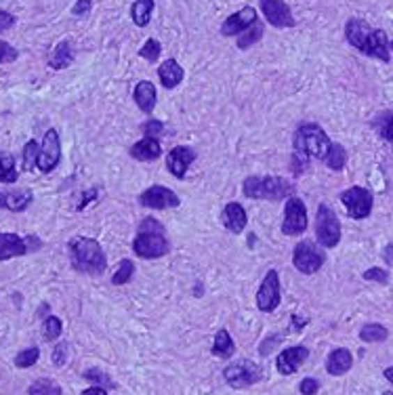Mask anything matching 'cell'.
I'll return each instance as SVG.
<instances>
[{
  "instance_id": "obj_1",
  "label": "cell",
  "mask_w": 393,
  "mask_h": 395,
  "mask_svg": "<svg viewBox=\"0 0 393 395\" xmlns=\"http://www.w3.org/2000/svg\"><path fill=\"white\" fill-rule=\"evenodd\" d=\"M345 36L349 40L351 47H355L360 53L380 59L383 63H389L391 55H389V40L387 34L383 30H374L370 28L366 22L362 20H349L345 26Z\"/></svg>"
},
{
  "instance_id": "obj_2",
  "label": "cell",
  "mask_w": 393,
  "mask_h": 395,
  "mask_svg": "<svg viewBox=\"0 0 393 395\" xmlns=\"http://www.w3.org/2000/svg\"><path fill=\"white\" fill-rule=\"evenodd\" d=\"M70 261L76 272L88 276H101L107 268V256L99 242L82 235L70 240Z\"/></svg>"
},
{
  "instance_id": "obj_3",
  "label": "cell",
  "mask_w": 393,
  "mask_h": 395,
  "mask_svg": "<svg viewBox=\"0 0 393 395\" xmlns=\"http://www.w3.org/2000/svg\"><path fill=\"white\" fill-rule=\"evenodd\" d=\"M133 250L141 258H160L171 250V244L164 235V227L156 219H146L139 225V231L133 240Z\"/></svg>"
},
{
  "instance_id": "obj_4",
  "label": "cell",
  "mask_w": 393,
  "mask_h": 395,
  "mask_svg": "<svg viewBox=\"0 0 393 395\" xmlns=\"http://www.w3.org/2000/svg\"><path fill=\"white\" fill-rule=\"evenodd\" d=\"M330 139L326 130L320 124H303L295 133V150L297 154L309 156V158H320L324 160L328 150H330Z\"/></svg>"
},
{
  "instance_id": "obj_5",
  "label": "cell",
  "mask_w": 393,
  "mask_h": 395,
  "mask_svg": "<svg viewBox=\"0 0 393 395\" xmlns=\"http://www.w3.org/2000/svg\"><path fill=\"white\" fill-rule=\"evenodd\" d=\"M242 189L252 200H280L288 194V183L280 177H248Z\"/></svg>"
},
{
  "instance_id": "obj_6",
  "label": "cell",
  "mask_w": 393,
  "mask_h": 395,
  "mask_svg": "<svg viewBox=\"0 0 393 395\" xmlns=\"http://www.w3.org/2000/svg\"><path fill=\"white\" fill-rule=\"evenodd\" d=\"M316 238L324 248H334L341 242V223L334 210L326 204H320L316 217Z\"/></svg>"
},
{
  "instance_id": "obj_7",
  "label": "cell",
  "mask_w": 393,
  "mask_h": 395,
  "mask_svg": "<svg viewBox=\"0 0 393 395\" xmlns=\"http://www.w3.org/2000/svg\"><path fill=\"white\" fill-rule=\"evenodd\" d=\"M324 252L314 244V242H299L295 246V252H293V263H295V268L305 274V276H311L316 272H320V268L324 265Z\"/></svg>"
},
{
  "instance_id": "obj_8",
  "label": "cell",
  "mask_w": 393,
  "mask_h": 395,
  "mask_svg": "<svg viewBox=\"0 0 393 395\" xmlns=\"http://www.w3.org/2000/svg\"><path fill=\"white\" fill-rule=\"evenodd\" d=\"M223 376H225V380L233 389H242V387H250L256 380H261V376H263V370H261L250 359H242V362H236V364L227 366L225 372H223Z\"/></svg>"
},
{
  "instance_id": "obj_9",
  "label": "cell",
  "mask_w": 393,
  "mask_h": 395,
  "mask_svg": "<svg viewBox=\"0 0 393 395\" xmlns=\"http://www.w3.org/2000/svg\"><path fill=\"white\" fill-rule=\"evenodd\" d=\"M280 276L276 270H270L268 276L263 278L259 286V293H256V307L265 313H272L278 305H280Z\"/></svg>"
},
{
  "instance_id": "obj_10",
  "label": "cell",
  "mask_w": 393,
  "mask_h": 395,
  "mask_svg": "<svg viewBox=\"0 0 393 395\" xmlns=\"http://www.w3.org/2000/svg\"><path fill=\"white\" fill-rule=\"evenodd\" d=\"M341 202L351 219H366L372 212V194L364 187H349L341 194Z\"/></svg>"
},
{
  "instance_id": "obj_11",
  "label": "cell",
  "mask_w": 393,
  "mask_h": 395,
  "mask_svg": "<svg viewBox=\"0 0 393 395\" xmlns=\"http://www.w3.org/2000/svg\"><path fill=\"white\" fill-rule=\"evenodd\" d=\"M307 208L301 198H288L286 208H284V223H282V233L286 235H299L307 229Z\"/></svg>"
},
{
  "instance_id": "obj_12",
  "label": "cell",
  "mask_w": 393,
  "mask_h": 395,
  "mask_svg": "<svg viewBox=\"0 0 393 395\" xmlns=\"http://www.w3.org/2000/svg\"><path fill=\"white\" fill-rule=\"evenodd\" d=\"M61 160V141H59V133L55 128H49L45 133L43 146H40V156H38V169L43 173H51L57 169Z\"/></svg>"
},
{
  "instance_id": "obj_13",
  "label": "cell",
  "mask_w": 393,
  "mask_h": 395,
  "mask_svg": "<svg viewBox=\"0 0 393 395\" xmlns=\"http://www.w3.org/2000/svg\"><path fill=\"white\" fill-rule=\"evenodd\" d=\"M179 196L162 185H152L150 189H146L139 196V204L146 208H154V210H167V208H177L179 206Z\"/></svg>"
},
{
  "instance_id": "obj_14",
  "label": "cell",
  "mask_w": 393,
  "mask_h": 395,
  "mask_svg": "<svg viewBox=\"0 0 393 395\" xmlns=\"http://www.w3.org/2000/svg\"><path fill=\"white\" fill-rule=\"evenodd\" d=\"M261 9H263L265 20L274 28H295L297 24L288 5L282 3V0H261Z\"/></svg>"
},
{
  "instance_id": "obj_15",
  "label": "cell",
  "mask_w": 393,
  "mask_h": 395,
  "mask_svg": "<svg viewBox=\"0 0 393 395\" xmlns=\"http://www.w3.org/2000/svg\"><path fill=\"white\" fill-rule=\"evenodd\" d=\"M194 160H196V152L190 146H179V148H175V150L169 152V156H167V169H169V173L173 177L183 179L187 175V169H190V164Z\"/></svg>"
},
{
  "instance_id": "obj_16",
  "label": "cell",
  "mask_w": 393,
  "mask_h": 395,
  "mask_svg": "<svg viewBox=\"0 0 393 395\" xmlns=\"http://www.w3.org/2000/svg\"><path fill=\"white\" fill-rule=\"evenodd\" d=\"M256 22H259V20H256L254 9H252V7H246V9H242V11L229 15V17L223 22V26H221V34H223V36L242 34L244 30H248V28H250L252 24H256Z\"/></svg>"
},
{
  "instance_id": "obj_17",
  "label": "cell",
  "mask_w": 393,
  "mask_h": 395,
  "mask_svg": "<svg viewBox=\"0 0 393 395\" xmlns=\"http://www.w3.org/2000/svg\"><path fill=\"white\" fill-rule=\"evenodd\" d=\"M30 248V242L17 233H0V261H9L15 256H24Z\"/></svg>"
},
{
  "instance_id": "obj_18",
  "label": "cell",
  "mask_w": 393,
  "mask_h": 395,
  "mask_svg": "<svg viewBox=\"0 0 393 395\" xmlns=\"http://www.w3.org/2000/svg\"><path fill=\"white\" fill-rule=\"evenodd\" d=\"M307 357H309V349H307V347H303V345H299V347H288V349H284V351L278 355V362H276L278 372H280V374H293V372L299 370V366H301Z\"/></svg>"
},
{
  "instance_id": "obj_19",
  "label": "cell",
  "mask_w": 393,
  "mask_h": 395,
  "mask_svg": "<svg viewBox=\"0 0 393 395\" xmlns=\"http://www.w3.org/2000/svg\"><path fill=\"white\" fill-rule=\"evenodd\" d=\"M32 204V192L30 189H0V208L11 212H24Z\"/></svg>"
},
{
  "instance_id": "obj_20",
  "label": "cell",
  "mask_w": 393,
  "mask_h": 395,
  "mask_svg": "<svg viewBox=\"0 0 393 395\" xmlns=\"http://www.w3.org/2000/svg\"><path fill=\"white\" fill-rule=\"evenodd\" d=\"M221 221H223L225 229H229L231 233H242L244 227H246V223H248V217H246V210L242 208V204L229 202V204L223 208Z\"/></svg>"
},
{
  "instance_id": "obj_21",
  "label": "cell",
  "mask_w": 393,
  "mask_h": 395,
  "mask_svg": "<svg viewBox=\"0 0 393 395\" xmlns=\"http://www.w3.org/2000/svg\"><path fill=\"white\" fill-rule=\"evenodd\" d=\"M351 366H353V355H351V351L345 349V347L334 349V351L328 355V359H326V370H328V374H332V376H343L345 372L351 370Z\"/></svg>"
},
{
  "instance_id": "obj_22",
  "label": "cell",
  "mask_w": 393,
  "mask_h": 395,
  "mask_svg": "<svg viewBox=\"0 0 393 395\" xmlns=\"http://www.w3.org/2000/svg\"><path fill=\"white\" fill-rule=\"evenodd\" d=\"M162 154V148L158 144V139L154 137H144L141 141H137L133 148H130V156L139 162H152V160H158Z\"/></svg>"
},
{
  "instance_id": "obj_23",
  "label": "cell",
  "mask_w": 393,
  "mask_h": 395,
  "mask_svg": "<svg viewBox=\"0 0 393 395\" xmlns=\"http://www.w3.org/2000/svg\"><path fill=\"white\" fill-rule=\"evenodd\" d=\"M158 76L164 88H175L181 84L183 80V68L175 61V59H167L160 68H158Z\"/></svg>"
},
{
  "instance_id": "obj_24",
  "label": "cell",
  "mask_w": 393,
  "mask_h": 395,
  "mask_svg": "<svg viewBox=\"0 0 393 395\" xmlns=\"http://www.w3.org/2000/svg\"><path fill=\"white\" fill-rule=\"evenodd\" d=\"M135 101H137L141 111L152 114L154 107H156V86L152 82H148V80L139 82L135 86Z\"/></svg>"
},
{
  "instance_id": "obj_25",
  "label": "cell",
  "mask_w": 393,
  "mask_h": 395,
  "mask_svg": "<svg viewBox=\"0 0 393 395\" xmlns=\"http://www.w3.org/2000/svg\"><path fill=\"white\" fill-rule=\"evenodd\" d=\"M72 63H74L72 45H70L68 40H61V42L53 49V53H51V57H49V65H51L53 70H66V68H70Z\"/></svg>"
},
{
  "instance_id": "obj_26",
  "label": "cell",
  "mask_w": 393,
  "mask_h": 395,
  "mask_svg": "<svg viewBox=\"0 0 393 395\" xmlns=\"http://www.w3.org/2000/svg\"><path fill=\"white\" fill-rule=\"evenodd\" d=\"M154 11V0H135L133 7H130V17L139 28H146L152 20Z\"/></svg>"
},
{
  "instance_id": "obj_27",
  "label": "cell",
  "mask_w": 393,
  "mask_h": 395,
  "mask_svg": "<svg viewBox=\"0 0 393 395\" xmlns=\"http://www.w3.org/2000/svg\"><path fill=\"white\" fill-rule=\"evenodd\" d=\"M233 351H236V345H233V341H231L229 332H227L225 328H221V330L217 332V336H215V343H213V353H215L217 357L227 359V357H231V355H233Z\"/></svg>"
},
{
  "instance_id": "obj_28",
  "label": "cell",
  "mask_w": 393,
  "mask_h": 395,
  "mask_svg": "<svg viewBox=\"0 0 393 395\" xmlns=\"http://www.w3.org/2000/svg\"><path fill=\"white\" fill-rule=\"evenodd\" d=\"M17 166L13 156L0 154V183H15L17 181Z\"/></svg>"
},
{
  "instance_id": "obj_29",
  "label": "cell",
  "mask_w": 393,
  "mask_h": 395,
  "mask_svg": "<svg viewBox=\"0 0 393 395\" xmlns=\"http://www.w3.org/2000/svg\"><path fill=\"white\" fill-rule=\"evenodd\" d=\"M324 160H326L328 169H332V171H343V169H345V164H347V152H345V148H343V146L332 144Z\"/></svg>"
},
{
  "instance_id": "obj_30",
  "label": "cell",
  "mask_w": 393,
  "mask_h": 395,
  "mask_svg": "<svg viewBox=\"0 0 393 395\" xmlns=\"http://www.w3.org/2000/svg\"><path fill=\"white\" fill-rule=\"evenodd\" d=\"M389 336L387 328L380 326V324H366L362 330H360V339L364 343H383L385 339Z\"/></svg>"
},
{
  "instance_id": "obj_31",
  "label": "cell",
  "mask_w": 393,
  "mask_h": 395,
  "mask_svg": "<svg viewBox=\"0 0 393 395\" xmlns=\"http://www.w3.org/2000/svg\"><path fill=\"white\" fill-rule=\"evenodd\" d=\"M263 24H252L248 30H244L242 34H240V38H238V47L240 49H248V47H252L254 42H259L261 40V36H263Z\"/></svg>"
},
{
  "instance_id": "obj_32",
  "label": "cell",
  "mask_w": 393,
  "mask_h": 395,
  "mask_svg": "<svg viewBox=\"0 0 393 395\" xmlns=\"http://www.w3.org/2000/svg\"><path fill=\"white\" fill-rule=\"evenodd\" d=\"M30 395H61V387L53 380V378H38L36 382H32Z\"/></svg>"
},
{
  "instance_id": "obj_33",
  "label": "cell",
  "mask_w": 393,
  "mask_h": 395,
  "mask_svg": "<svg viewBox=\"0 0 393 395\" xmlns=\"http://www.w3.org/2000/svg\"><path fill=\"white\" fill-rule=\"evenodd\" d=\"M374 126H376L378 135H380L385 141L393 144V111H385V114H380V116L374 120Z\"/></svg>"
},
{
  "instance_id": "obj_34",
  "label": "cell",
  "mask_w": 393,
  "mask_h": 395,
  "mask_svg": "<svg viewBox=\"0 0 393 395\" xmlns=\"http://www.w3.org/2000/svg\"><path fill=\"white\" fill-rule=\"evenodd\" d=\"M133 272H135V265H133V263H130L128 258H122V261H120V265H118V270H116V274L111 276V284H116V286L126 284V282L130 280V276H133Z\"/></svg>"
},
{
  "instance_id": "obj_35",
  "label": "cell",
  "mask_w": 393,
  "mask_h": 395,
  "mask_svg": "<svg viewBox=\"0 0 393 395\" xmlns=\"http://www.w3.org/2000/svg\"><path fill=\"white\" fill-rule=\"evenodd\" d=\"M40 357V349L38 347H30V349H24L15 355V366L17 368H32Z\"/></svg>"
},
{
  "instance_id": "obj_36",
  "label": "cell",
  "mask_w": 393,
  "mask_h": 395,
  "mask_svg": "<svg viewBox=\"0 0 393 395\" xmlns=\"http://www.w3.org/2000/svg\"><path fill=\"white\" fill-rule=\"evenodd\" d=\"M38 156H40V148L34 139H30L24 148V169L32 171L38 164Z\"/></svg>"
},
{
  "instance_id": "obj_37",
  "label": "cell",
  "mask_w": 393,
  "mask_h": 395,
  "mask_svg": "<svg viewBox=\"0 0 393 395\" xmlns=\"http://www.w3.org/2000/svg\"><path fill=\"white\" fill-rule=\"evenodd\" d=\"M160 51H162L160 42H158L156 38H150V40H146V45L139 49V57H144V59L150 61V63H156L158 57H160Z\"/></svg>"
},
{
  "instance_id": "obj_38",
  "label": "cell",
  "mask_w": 393,
  "mask_h": 395,
  "mask_svg": "<svg viewBox=\"0 0 393 395\" xmlns=\"http://www.w3.org/2000/svg\"><path fill=\"white\" fill-rule=\"evenodd\" d=\"M61 320L57 318V316H49L47 320H45V326H43V334H45V339L47 341H55V339H59L61 336Z\"/></svg>"
},
{
  "instance_id": "obj_39",
  "label": "cell",
  "mask_w": 393,
  "mask_h": 395,
  "mask_svg": "<svg viewBox=\"0 0 393 395\" xmlns=\"http://www.w3.org/2000/svg\"><path fill=\"white\" fill-rule=\"evenodd\" d=\"M364 280L368 282H378V284H387L389 282V274L383 268H370L364 272Z\"/></svg>"
},
{
  "instance_id": "obj_40",
  "label": "cell",
  "mask_w": 393,
  "mask_h": 395,
  "mask_svg": "<svg viewBox=\"0 0 393 395\" xmlns=\"http://www.w3.org/2000/svg\"><path fill=\"white\" fill-rule=\"evenodd\" d=\"M141 128H144L146 137H154V139H158L164 133V124L160 120H148Z\"/></svg>"
},
{
  "instance_id": "obj_41",
  "label": "cell",
  "mask_w": 393,
  "mask_h": 395,
  "mask_svg": "<svg viewBox=\"0 0 393 395\" xmlns=\"http://www.w3.org/2000/svg\"><path fill=\"white\" fill-rule=\"evenodd\" d=\"M17 57H20L17 49H13L9 42H3V40H0V63H13Z\"/></svg>"
},
{
  "instance_id": "obj_42",
  "label": "cell",
  "mask_w": 393,
  "mask_h": 395,
  "mask_svg": "<svg viewBox=\"0 0 393 395\" xmlns=\"http://www.w3.org/2000/svg\"><path fill=\"white\" fill-rule=\"evenodd\" d=\"M93 9V0H78V3L72 7V13L76 17H86Z\"/></svg>"
},
{
  "instance_id": "obj_43",
  "label": "cell",
  "mask_w": 393,
  "mask_h": 395,
  "mask_svg": "<svg viewBox=\"0 0 393 395\" xmlns=\"http://www.w3.org/2000/svg\"><path fill=\"white\" fill-rule=\"evenodd\" d=\"M299 389H301L303 395H316L318 389H320V382L316 378H303L301 385H299Z\"/></svg>"
},
{
  "instance_id": "obj_44",
  "label": "cell",
  "mask_w": 393,
  "mask_h": 395,
  "mask_svg": "<svg viewBox=\"0 0 393 395\" xmlns=\"http://www.w3.org/2000/svg\"><path fill=\"white\" fill-rule=\"evenodd\" d=\"M13 26H15V15H11V13L5 11V9H0V32L11 30Z\"/></svg>"
},
{
  "instance_id": "obj_45",
  "label": "cell",
  "mask_w": 393,
  "mask_h": 395,
  "mask_svg": "<svg viewBox=\"0 0 393 395\" xmlns=\"http://www.w3.org/2000/svg\"><path fill=\"white\" fill-rule=\"evenodd\" d=\"M66 355H68V345H57L55 351H53V362L57 366H61L66 362Z\"/></svg>"
},
{
  "instance_id": "obj_46",
  "label": "cell",
  "mask_w": 393,
  "mask_h": 395,
  "mask_svg": "<svg viewBox=\"0 0 393 395\" xmlns=\"http://www.w3.org/2000/svg\"><path fill=\"white\" fill-rule=\"evenodd\" d=\"M84 376H86V378H91V380H103L105 385H111V380H109L107 376H103L99 370H88V372H84Z\"/></svg>"
},
{
  "instance_id": "obj_47",
  "label": "cell",
  "mask_w": 393,
  "mask_h": 395,
  "mask_svg": "<svg viewBox=\"0 0 393 395\" xmlns=\"http://www.w3.org/2000/svg\"><path fill=\"white\" fill-rule=\"evenodd\" d=\"M82 198H84V200H82V202L78 204V210H82V208H84V206H86L88 202H93V200L97 198V189H88V192H86V194H84Z\"/></svg>"
},
{
  "instance_id": "obj_48",
  "label": "cell",
  "mask_w": 393,
  "mask_h": 395,
  "mask_svg": "<svg viewBox=\"0 0 393 395\" xmlns=\"http://www.w3.org/2000/svg\"><path fill=\"white\" fill-rule=\"evenodd\" d=\"M383 258L387 261V265H393V242L385 246V250H383Z\"/></svg>"
},
{
  "instance_id": "obj_49",
  "label": "cell",
  "mask_w": 393,
  "mask_h": 395,
  "mask_svg": "<svg viewBox=\"0 0 393 395\" xmlns=\"http://www.w3.org/2000/svg\"><path fill=\"white\" fill-rule=\"evenodd\" d=\"M80 395H107V391L101 389V387H88V389H84Z\"/></svg>"
},
{
  "instance_id": "obj_50",
  "label": "cell",
  "mask_w": 393,
  "mask_h": 395,
  "mask_svg": "<svg viewBox=\"0 0 393 395\" xmlns=\"http://www.w3.org/2000/svg\"><path fill=\"white\" fill-rule=\"evenodd\" d=\"M305 324H307V320H299L297 316H293V326H297V330H299V328H303Z\"/></svg>"
},
{
  "instance_id": "obj_51",
  "label": "cell",
  "mask_w": 393,
  "mask_h": 395,
  "mask_svg": "<svg viewBox=\"0 0 393 395\" xmlns=\"http://www.w3.org/2000/svg\"><path fill=\"white\" fill-rule=\"evenodd\" d=\"M383 374H385V378H387L389 382H393V366H389Z\"/></svg>"
},
{
  "instance_id": "obj_52",
  "label": "cell",
  "mask_w": 393,
  "mask_h": 395,
  "mask_svg": "<svg viewBox=\"0 0 393 395\" xmlns=\"http://www.w3.org/2000/svg\"><path fill=\"white\" fill-rule=\"evenodd\" d=\"M383 395H393V391H385Z\"/></svg>"
},
{
  "instance_id": "obj_53",
  "label": "cell",
  "mask_w": 393,
  "mask_h": 395,
  "mask_svg": "<svg viewBox=\"0 0 393 395\" xmlns=\"http://www.w3.org/2000/svg\"><path fill=\"white\" fill-rule=\"evenodd\" d=\"M389 47H391V49H393V42H391V45H389Z\"/></svg>"
}]
</instances>
